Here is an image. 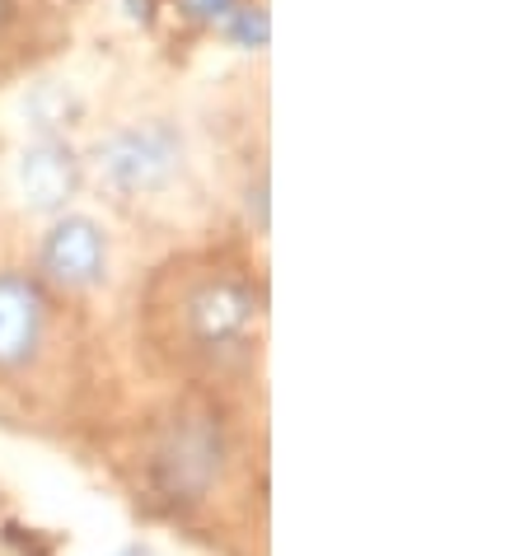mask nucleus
<instances>
[{
  "mask_svg": "<svg viewBox=\"0 0 524 556\" xmlns=\"http://www.w3.org/2000/svg\"><path fill=\"white\" fill-rule=\"evenodd\" d=\"M253 323H258V290L239 276H197L174 295L169 308V332L178 351L202 365H235L253 346Z\"/></svg>",
  "mask_w": 524,
  "mask_h": 556,
  "instance_id": "1",
  "label": "nucleus"
},
{
  "mask_svg": "<svg viewBox=\"0 0 524 556\" xmlns=\"http://www.w3.org/2000/svg\"><path fill=\"white\" fill-rule=\"evenodd\" d=\"M225 468V430L207 407H178L150 450V482L169 505L207 501Z\"/></svg>",
  "mask_w": 524,
  "mask_h": 556,
  "instance_id": "2",
  "label": "nucleus"
},
{
  "mask_svg": "<svg viewBox=\"0 0 524 556\" xmlns=\"http://www.w3.org/2000/svg\"><path fill=\"white\" fill-rule=\"evenodd\" d=\"M178 136L164 122H146V127H127L113 141L99 146V164L117 192H155L174 178L178 168Z\"/></svg>",
  "mask_w": 524,
  "mask_h": 556,
  "instance_id": "3",
  "label": "nucleus"
},
{
  "mask_svg": "<svg viewBox=\"0 0 524 556\" xmlns=\"http://www.w3.org/2000/svg\"><path fill=\"white\" fill-rule=\"evenodd\" d=\"M48 337V295L20 271H0V375L24 369Z\"/></svg>",
  "mask_w": 524,
  "mask_h": 556,
  "instance_id": "4",
  "label": "nucleus"
},
{
  "mask_svg": "<svg viewBox=\"0 0 524 556\" xmlns=\"http://www.w3.org/2000/svg\"><path fill=\"white\" fill-rule=\"evenodd\" d=\"M103 229L85 215H66L52 225V235L42 239V271L66 290H85L103 276Z\"/></svg>",
  "mask_w": 524,
  "mask_h": 556,
  "instance_id": "5",
  "label": "nucleus"
},
{
  "mask_svg": "<svg viewBox=\"0 0 524 556\" xmlns=\"http://www.w3.org/2000/svg\"><path fill=\"white\" fill-rule=\"evenodd\" d=\"M20 182H24V197L38 211H57V206L71 202L75 188H80V164H75V154L61 141H42L24 154Z\"/></svg>",
  "mask_w": 524,
  "mask_h": 556,
  "instance_id": "6",
  "label": "nucleus"
},
{
  "mask_svg": "<svg viewBox=\"0 0 524 556\" xmlns=\"http://www.w3.org/2000/svg\"><path fill=\"white\" fill-rule=\"evenodd\" d=\"M229 34H235L239 48H262L267 42V10H239L229 14Z\"/></svg>",
  "mask_w": 524,
  "mask_h": 556,
  "instance_id": "7",
  "label": "nucleus"
},
{
  "mask_svg": "<svg viewBox=\"0 0 524 556\" xmlns=\"http://www.w3.org/2000/svg\"><path fill=\"white\" fill-rule=\"evenodd\" d=\"M192 20H229L235 14V0H183Z\"/></svg>",
  "mask_w": 524,
  "mask_h": 556,
  "instance_id": "8",
  "label": "nucleus"
},
{
  "mask_svg": "<svg viewBox=\"0 0 524 556\" xmlns=\"http://www.w3.org/2000/svg\"><path fill=\"white\" fill-rule=\"evenodd\" d=\"M14 20V0H0V28H5Z\"/></svg>",
  "mask_w": 524,
  "mask_h": 556,
  "instance_id": "9",
  "label": "nucleus"
},
{
  "mask_svg": "<svg viewBox=\"0 0 524 556\" xmlns=\"http://www.w3.org/2000/svg\"><path fill=\"white\" fill-rule=\"evenodd\" d=\"M122 556H150L146 547H127V552H122Z\"/></svg>",
  "mask_w": 524,
  "mask_h": 556,
  "instance_id": "10",
  "label": "nucleus"
}]
</instances>
